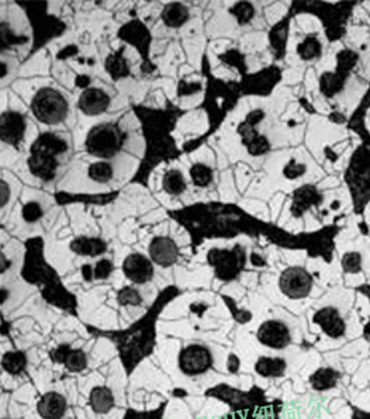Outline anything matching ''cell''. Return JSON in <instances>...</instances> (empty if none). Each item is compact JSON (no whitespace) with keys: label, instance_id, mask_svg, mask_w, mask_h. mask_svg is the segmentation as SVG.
<instances>
[{"label":"cell","instance_id":"1","mask_svg":"<svg viewBox=\"0 0 370 419\" xmlns=\"http://www.w3.org/2000/svg\"><path fill=\"white\" fill-rule=\"evenodd\" d=\"M122 142H124V137H122L117 125L103 122L89 131L85 147L92 156L110 159L120 152Z\"/></svg>","mask_w":370,"mask_h":419},{"label":"cell","instance_id":"2","mask_svg":"<svg viewBox=\"0 0 370 419\" xmlns=\"http://www.w3.org/2000/svg\"><path fill=\"white\" fill-rule=\"evenodd\" d=\"M31 111L38 121L47 125H55L65 120L68 114V102L58 91L44 88L33 97Z\"/></svg>","mask_w":370,"mask_h":419},{"label":"cell","instance_id":"3","mask_svg":"<svg viewBox=\"0 0 370 419\" xmlns=\"http://www.w3.org/2000/svg\"><path fill=\"white\" fill-rule=\"evenodd\" d=\"M314 287L311 273L302 266H290L284 269L279 277V288L281 295L290 300L307 299Z\"/></svg>","mask_w":370,"mask_h":419},{"label":"cell","instance_id":"4","mask_svg":"<svg viewBox=\"0 0 370 419\" xmlns=\"http://www.w3.org/2000/svg\"><path fill=\"white\" fill-rule=\"evenodd\" d=\"M207 261L220 280L230 281L241 273L245 265V254L239 248L232 250L212 249L207 255Z\"/></svg>","mask_w":370,"mask_h":419},{"label":"cell","instance_id":"5","mask_svg":"<svg viewBox=\"0 0 370 419\" xmlns=\"http://www.w3.org/2000/svg\"><path fill=\"white\" fill-rule=\"evenodd\" d=\"M178 364L185 375H200L207 373L212 369L213 355L207 346L200 344H190L181 351Z\"/></svg>","mask_w":370,"mask_h":419},{"label":"cell","instance_id":"6","mask_svg":"<svg viewBox=\"0 0 370 419\" xmlns=\"http://www.w3.org/2000/svg\"><path fill=\"white\" fill-rule=\"evenodd\" d=\"M257 338L261 345L275 351H283L292 345L290 328L280 319H268L262 322L258 328Z\"/></svg>","mask_w":370,"mask_h":419},{"label":"cell","instance_id":"7","mask_svg":"<svg viewBox=\"0 0 370 419\" xmlns=\"http://www.w3.org/2000/svg\"><path fill=\"white\" fill-rule=\"evenodd\" d=\"M313 322L320 326V329L330 339H341L346 333V321L341 311L334 306H326L315 311L313 315Z\"/></svg>","mask_w":370,"mask_h":419},{"label":"cell","instance_id":"8","mask_svg":"<svg viewBox=\"0 0 370 419\" xmlns=\"http://www.w3.org/2000/svg\"><path fill=\"white\" fill-rule=\"evenodd\" d=\"M151 261L160 268H171L178 262L179 249L169 236H156L151 241L149 248Z\"/></svg>","mask_w":370,"mask_h":419},{"label":"cell","instance_id":"9","mask_svg":"<svg viewBox=\"0 0 370 419\" xmlns=\"http://www.w3.org/2000/svg\"><path fill=\"white\" fill-rule=\"evenodd\" d=\"M152 263L151 259L141 254H131L122 262V273L136 284H145L154 277Z\"/></svg>","mask_w":370,"mask_h":419},{"label":"cell","instance_id":"10","mask_svg":"<svg viewBox=\"0 0 370 419\" xmlns=\"http://www.w3.org/2000/svg\"><path fill=\"white\" fill-rule=\"evenodd\" d=\"M26 134V120L17 111H6L0 117V138L8 145L17 147Z\"/></svg>","mask_w":370,"mask_h":419},{"label":"cell","instance_id":"11","mask_svg":"<svg viewBox=\"0 0 370 419\" xmlns=\"http://www.w3.org/2000/svg\"><path fill=\"white\" fill-rule=\"evenodd\" d=\"M51 359L58 363L64 364L69 371L79 373L84 371L88 367V356L82 349H72L69 345H61L57 349L51 351Z\"/></svg>","mask_w":370,"mask_h":419},{"label":"cell","instance_id":"12","mask_svg":"<svg viewBox=\"0 0 370 419\" xmlns=\"http://www.w3.org/2000/svg\"><path fill=\"white\" fill-rule=\"evenodd\" d=\"M110 104L109 95L98 88H89L80 95L77 106L82 113L86 115H100L103 114Z\"/></svg>","mask_w":370,"mask_h":419},{"label":"cell","instance_id":"13","mask_svg":"<svg viewBox=\"0 0 370 419\" xmlns=\"http://www.w3.org/2000/svg\"><path fill=\"white\" fill-rule=\"evenodd\" d=\"M66 409V398L57 391L46 393L37 402V412L43 419H62Z\"/></svg>","mask_w":370,"mask_h":419},{"label":"cell","instance_id":"14","mask_svg":"<svg viewBox=\"0 0 370 419\" xmlns=\"http://www.w3.org/2000/svg\"><path fill=\"white\" fill-rule=\"evenodd\" d=\"M27 165L30 172L41 180H51L57 172L58 160L54 156L31 152L30 158L27 159Z\"/></svg>","mask_w":370,"mask_h":419},{"label":"cell","instance_id":"15","mask_svg":"<svg viewBox=\"0 0 370 419\" xmlns=\"http://www.w3.org/2000/svg\"><path fill=\"white\" fill-rule=\"evenodd\" d=\"M341 377V371L334 367H320L313 374H310L308 383L314 391L326 393L338 386Z\"/></svg>","mask_w":370,"mask_h":419},{"label":"cell","instance_id":"16","mask_svg":"<svg viewBox=\"0 0 370 419\" xmlns=\"http://www.w3.org/2000/svg\"><path fill=\"white\" fill-rule=\"evenodd\" d=\"M68 145L62 138H59L53 133H46L35 140V142L31 145L30 152H39L57 158L61 153H64Z\"/></svg>","mask_w":370,"mask_h":419},{"label":"cell","instance_id":"17","mask_svg":"<svg viewBox=\"0 0 370 419\" xmlns=\"http://www.w3.org/2000/svg\"><path fill=\"white\" fill-rule=\"evenodd\" d=\"M287 370V362L283 357L261 356L255 363V371L265 379H279Z\"/></svg>","mask_w":370,"mask_h":419},{"label":"cell","instance_id":"18","mask_svg":"<svg viewBox=\"0 0 370 419\" xmlns=\"http://www.w3.org/2000/svg\"><path fill=\"white\" fill-rule=\"evenodd\" d=\"M115 404L113 391L106 386H98L91 390L89 405L95 413L106 415L109 413Z\"/></svg>","mask_w":370,"mask_h":419},{"label":"cell","instance_id":"19","mask_svg":"<svg viewBox=\"0 0 370 419\" xmlns=\"http://www.w3.org/2000/svg\"><path fill=\"white\" fill-rule=\"evenodd\" d=\"M71 249L77 255L95 258L106 252L107 245L99 238H77L71 243Z\"/></svg>","mask_w":370,"mask_h":419},{"label":"cell","instance_id":"20","mask_svg":"<svg viewBox=\"0 0 370 419\" xmlns=\"http://www.w3.org/2000/svg\"><path fill=\"white\" fill-rule=\"evenodd\" d=\"M162 21L171 28L182 27L190 17V12L187 6L182 3H169L162 10Z\"/></svg>","mask_w":370,"mask_h":419},{"label":"cell","instance_id":"21","mask_svg":"<svg viewBox=\"0 0 370 419\" xmlns=\"http://www.w3.org/2000/svg\"><path fill=\"white\" fill-rule=\"evenodd\" d=\"M320 200V194L314 186H302L295 193V203H293V213L302 214L307 207L315 204Z\"/></svg>","mask_w":370,"mask_h":419},{"label":"cell","instance_id":"22","mask_svg":"<svg viewBox=\"0 0 370 419\" xmlns=\"http://www.w3.org/2000/svg\"><path fill=\"white\" fill-rule=\"evenodd\" d=\"M297 54L303 61H314L322 55V44L317 35L306 37L297 47Z\"/></svg>","mask_w":370,"mask_h":419},{"label":"cell","instance_id":"23","mask_svg":"<svg viewBox=\"0 0 370 419\" xmlns=\"http://www.w3.org/2000/svg\"><path fill=\"white\" fill-rule=\"evenodd\" d=\"M2 367L12 375L21 374L27 367V356L21 351L6 352L2 357Z\"/></svg>","mask_w":370,"mask_h":419},{"label":"cell","instance_id":"24","mask_svg":"<svg viewBox=\"0 0 370 419\" xmlns=\"http://www.w3.org/2000/svg\"><path fill=\"white\" fill-rule=\"evenodd\" d=\"M364 258L360 250H346L341 258V268L345 274H359L363 272Z\"/></svg>","mask_w":370,"mask_h":419},{"label":"cell","instance_id":"25","mask_svg":"<svg viewBox=\"0 0 370 419\" xmlns=\"http://www.w3.org/2000/svg\"><path fill=\"white\" fill-rule=\"evenodd\" d=\"M163 190H165L171 196H181L182 193L186 192V180L182 172L176 169H171L163 176L162 182Z\"/></svg>","mask_w":370,"mask_h":419},{"label":"cell","instance_id":"26","mask_svg":"<svg viewBox=\"0 0 370 419\" xmlns=\"http://www.w3.org/2000/svg\"><path fill=\"white\" fill-rule=\"evenodd\" d=\"M190 179L197 187H207L213 182L212 167L204 163H194L190 169Z\"/></svg>","mask_w":370,"mask_h":419},{"label":"cell","instance_id":"27","mask_svg":"<svg viewBox=\"0 0 370 419\" xmlns=\"http://www.w3.org/2000/svg\"><path fill=\"white\" fill-rule=\"evenodd\" d=\"M104 66H106V71L109 72V75L114 79H118V77H124L129 75V66H127V62L126 59L122 58L120 54H113L110 55L106 62H104Z\"/></svg>","mask_w":370,"mask_h":419},{"label":"cell","instance_id":"28","mask_svg":"<svg viewBox=\"0 0 370 419\" xmlns=\"http://www.w3.org/2000/svg\"><path fill=\"white\" fill-rule=\"evenodd\" d=\"M113 167L107 162H95L89 166L88 175L93 182L107 183L113 179Z\"/></svg>","mask_w":370,"mask_h":419},{"label":"cell","instance_id":"29","mask_svg":"<svg viewBox=\"0 0 370 419\" xmlns=\"http://www.w3.org/2000/svg\"><path fill=\"white\" fill-rule=\"evenodd\" d=\"M117 301L120 306H141L142 304V297L140 295V291L136 290L134 287H122L117 292Z\"/></svg>","mask_w":370,"mask_h":419},{"label":"cell","instance_id":"30","mask_svg":"<svg viewBox=\"0 0 370 419\" xmlns=\"http://www.w3.org/2000/svg\"><path fill=\"white\" fill-rule=\"evenodd\" d=\"M231 13L237 19L238 24L243 26V24H248L254 19L255 8L248 2H241L231 8Z\"/></svg>","mask_w":370,"mask_h":419},{"label":"cell","instance_id":"31","mask_svg":"<svg viewBox=\"0 0 370 419\" xmlns=\"http://www.w3.org/2000/svg\"><path fill=\"white\" fill-rule=\"evenodd\" d=\"M41 216H43V208L37 203H30L23 208V217L27 223H35Z\"/></svg>","mask_w":370,"mask_h":419},{"label":"cell","instance_id":"32","mask_svg":"<svg viewBox=\"0 0 370 419\" xmlns=\"http://www.w3.org/2000/svg\"><path fill=\"white\" fill-rule=\"evenodd\" d=\"M356 291H359L360 295H363V296L370 301V284H362V286H359V287L356 288ZM362 337H363V339L369 344V348H370V318H369V321H367V322L364 324V326H363Z\"/></svg>","mask_w":370,"mask_h":419},{"label":"cell","instance_id":"33","mask_svg":"<svg viewBox=\"0 0 370 419\" xmlns=\"http://www.w3.org/2000/svg\"><path fill=\"white\" fill-rule=\"evenodd\" d=\"M111 270H113L111 262L103 259V261L98 262V265L95 266V269H93V277L95 279H107L110 276Z\"/></svg>","mask_w":370,"mask_h":419},{"label":"cell","instance_id":"34","mask_svg":"<svg viewBox=\"0 0 370 419\" xmlns=\"http://www.w3.org/2000/svg\"><path fill=\"white\" fill-rule=\"evenodd\" d=\"M351 408V419H370V411H364L351 402H348Z\"/></svg>","mask_w":370,"mask_h":419},{"label":"cell","instance_id":"35","mask_svg":"<svg viewBox=\"0 0 370 419\" xmlns=\"http://www.w3.org/2000/svg\"><path fill=\"white\" fill-rule=\"evenodd\" d=\"M10 198V187L8 185V182L2 180V183H0V205L5 207L8 204Z\"/></svg>","mask_w":370,"mask_h":419},{"label":"cell","instance_id":"36","mask_svg":"<svg viewBox=\"0 0 370 419\" xmlns=\"http://www.w3.org/2000/svg\"><path fill=\"white\" fill-rule=\"evenodd\" d=\"M227 367H228V370H230L231 373H237V371H238V369H239V360H238V357H237L235 355H230Z\"/></svg>","mask_w":370,"mask_h":419},{"label":"cell","instance_id":"37","mask_svg":"<svg viewBox=\"0 0 370 419\" xmlns=\"http://www.w3.org/2000/svg\"><path fill=\"white\" fill-rule=\"evenodd\" d=\"M9 265H10V263H9V261L6 259L5 254L2 252V268H0V272H2V273H5V272L8 270V268H9Z\"/></svg>","mask_w":370,"mask_h":419}]
</instances>
